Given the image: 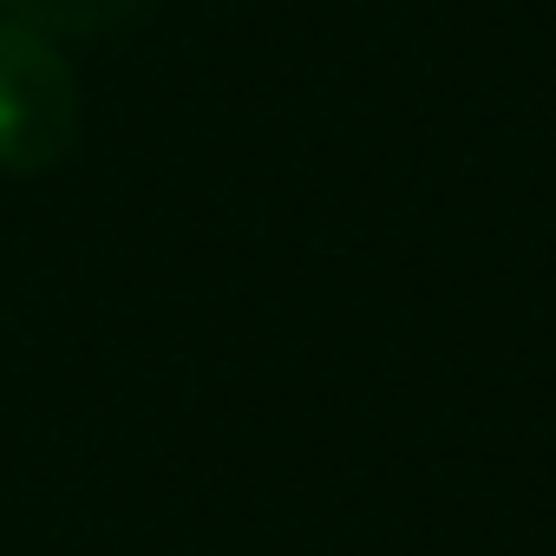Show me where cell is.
<instances>
[{"instance_id":"6da1fadb","label":"cell","mask_w":556,"mask_h":556,"mask_svg":"<svg viewBox=\"0 0 556 556\" xmlns=\"http://www.w3.org/2000/svg\"><path fill=\"white\" fill-rule=\"evenodd\" d=\"M79 138V79L66 53L21 27L0 21V170L34 177L53 170Z\"/></svg>"},{"instance_id":"7a4b0ae2","label":"cell","mask_w":556,"mask_h":556,"mask_svg":"<svg viewBox=\"0 0 556 556\" xmlns=\"http://www.w3.org/2000/svg\"><path fill=\"white\" fill-rule=\"evenodd\" d=\"M144 0H0V14L47 34V40H79V34H105L118 21H131Z\"/></svg>"}]
</instances>
